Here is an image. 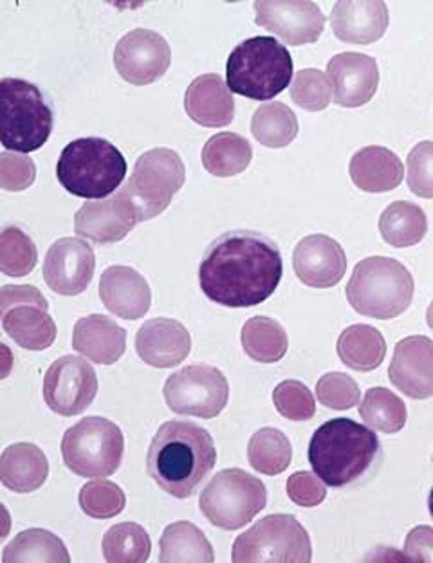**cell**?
<instances>
[{
    "label": "cell",
    "instance_id": "277c9868",
    "mask_svg": "<svg viewBox=\"0 0 433 563\" xmlns=\"http://www.w3.org/2000/svg\"><path fill=\"white\" fill-rule=\"evenodd\" d=\"M291 80V53L273 36L247 38L227 56L226 84L233 95L271 100L286 91Z\"/></svg>",
    "mask_w": 433,
    "mask_h": 563
},
{
    "label": "cell",
    "instance_id": "3957f363",
    "mask_svg": "<svg viewBox=\"0 0 433 563\" xmlns=\"http://www.w3.org/2000/svg\"><path fill=\"white\" fill-rule=\"evenodd\" d=\"M379 455L373 428L348 418L323 422L309 443V463L325 486L343 488L356 483Z\"/></svg>",
    "mask_w": 433,
    "mask_h": 563
},
{
    "label": "cell",
    "instance_id": "2e32d148",
    "mask_svg": "<svg viewBox=\"0 0 433 563\" xmlns=\"http://www.w3.org/2000/svg\"><path fill=\"white\" fill-rule=\"evenodd\" d=\"M257 24L271 31L289 46L314 44L322 36L325 15L306 0H263L255 2Z\"/></svg>",
    "mask_w": 433,
    "mask_h": 563
},
{
    "label": "cell",
    "instance_id": "e0dca14e",
    "mask_svg": "<svg viewBox=\"0 0 433 563\" xmlns=\"http://www.w3.org/2000/svg\"><path fill=\"white\" fill-rule=\"evenodd\" d=\"M97 257L89 242L64 236L49 247L44 261V280L51 291L76 297L86 291L95 277Z\"/></svg>",
    "mask_w": 433,
    "mask_h": 563
},
{
    "label": "cell",
    "instance_id": "9c48e42d",
    "mask_svg": "<svg viewBox=\"0 0 433 563\" xmlns=\"http://www.w3.org/2000/svg\"><path fill=\"white\" fill-rule=\"evenodd\" d=\"M266 504L267 489L263 481L238 468L216 473L199 498L202 515L224 531L244 528Z\"/></svg>",
    "mask_w": 433,
    "mask_h": 563
},
{
    "label": "cell",
    "instance_id": "4316f807",
    "mask_svg": "<svg viewBox=\"0 0 433 563\" xmlns=\"http://www.w3.org/2000/svg\"><path fill=\"white\" fill-rule=\"evenodd\" d=\"M348 174L359 190L384 194L403 183L404 166L398 154L385 146H365L354 154Z\"/></svg>",
    "mask_w": 433,
    "mask_h": 563
},
{
    "label": "cell",
    "instance_id": "484cf974",
    "mask_svg": "<svg viewBox=\"0 0 433 563\" xmlns=\"http://www.w3.org/2000/svg\"><path fill=\"white\" fill-rule=\"evenodd\" d=\"M73 349L98 365H112L125 354L126 331L112 318L89 314L76 322Z\"/></svg>",
    "mask_w": 433,
    "mask_h": 563
},
{
    "label": "cell",
    "instance_id": "ba28073f",
    "mask_svg": "<svg viewBox=\"0 0 433 563\" xmlns=\"http://www.w3.org/2000/svg\"><path fill=\"white\" fill-rule=\"evenodd\" d=\"M125 441L116 422L86 418L69 428L62 441V457L78 477H111L120 470Z\"/></svg>",
    "mask_w": 433,
    "mask_h": 563
},
{
    "label": "cell",
    "instance_id": "bcb514c9",
    "mask_svg": "<svg viewBox=\"0 0 433 563\" xmlns=\"http://www.w3.org/2000/svg\"><path fill=\"white\" fill-rule=\"evenodd\" d=\"M288 495L297 506L314 508L325 500L327 488L317 473L298 472L289 477Z\"/></svg>",
    "mask_w": 433,
    "mask_h": 563
},
{
    "label": "cell",
    "instance_id": "ab89813d",
    "mask_svg": "<svg viewBox=\"0 0 433 563\" xmlns=\"http://www.w3.org/2000/svg\"><path fill=\"white\" fill-rule=\"evenodd\" d=\"M333 86L329 76L318 69H302L297 73L291 86V98L298 107L309 112L327 109L333 100Z\"/></svg>",
    "mask_w": 433,
    "mask_h": 563
},
{
    "label": "cell",
    "instance_id": "60d3db41",
    "mask_svg": "<svg viewBox=\"0 0 433 563\" xmlns=\"http://www.w3.org/2000/svg\"><path fill=\"white\" fill-rule=\"evenodd\" d=\"M80 506L84 514L98 520L116 517L125 509L126 498L118 484L109 481L87 483L80 489Z\"/></svg>",
    "mask_w": 433,
    "mask_h": 563
},
{
    "label": "cell",
    "instance_id": "d6a6232c",
    "mask_svg": "<svg viewBox=\"0 0 433 563\" xmlns=\"http://www.w3.org/2000/svg\"><path fill=\"white\" fill-rule=\"evenodd\" d=\"M4 563H69L66 543L46 529H27L16 534L2 553Z\"/></svg>",
    "mask_w": 433,
    "mask_h": 563
},
{
    "label": "cell",
    "instance_id": "681fc988",
    "mask_svg": "<svg viewBox=\"0 0 433 563\" xmlns=\"http://www.w3.org/2000/svg\"><path fill=\"white\" fill-rule=\"evenodd\" d=\"M429 508H430V515H432V517H433V488H432V492H430Z\"/></svg>",
    "mask_w": 433,
    "mask_h": 563
},
{
    "label": "cell",
    "instance_id": "44dd1931",
    "mask_svg": "<svg viewBox=\"0 0 433 563\" xmlns=\"http://www.w3.org/2000/svg\"><path fill=\"white\" fill-rule=\"evenodd\" d=\"M327 76L333 86L334 101L340 107H362L378 91V62L362 53H342L329 60Z\"/></svg>",
    "mask_w": 433,
    "mask_h": 563
},
{
    "label": "cell",
    "instance_id": "7bdbcfd3",
    "mask_svg": "<svg viewBox=\"0 0 433 563\" xmlns=\"http://www.w3.org/2000/svg\"><path fill=\"white\" fill-rule=\"evenodd\" d=\"M317 398L323 407L333 410H351L362 398L358 383L343 373H329L317 383Z\"/></svg>",
    "mask_w": 433,
    "mask_h": 563
},
{
    "label": "cell",
    "instance_id": "9a60e30c",
    "mask_svg": "<svg viewBox=\"0 0 433 563\" xmlns=\"http://www.w3.org/2000/svg\"><path fill=\"white\" fill-rule=\"evenodd\" d=\"M171 51L167 38L156 31L132 30L121 36L114 49V66L132 86H151L170 67Z\"/></svg>",
    "mask_w": 433,
    "mask_h": 563
},
{
    "label": "cell",
    "instance_id": "f6af8a7d",
    "mask_svg": "<svg viewBox=\"0 0 433 563\" xmlns=\"http://www.w3.org/2000/svg\"><path fill=\"white\" fill-rule=\"evenodd\" d=\"M36 166L27 154L2 152L0 154V188L21 191L35 183Z\"/></svg>",
    "mask_w": 433,
    "mask_h": 563
},
{
    "label": "cell",
    "instance_id": "8d00e7d4",
    "mask_svg": "<svg viewBox=\"0 0 433 563\" xmlns=\"http://www.w3.org/2000/svg\"><path fill=\"white\" fill-rule=\"evenodd\" d=\"M359 416L367 427L384 433L401 432L409 418L403 399L384 387L367 390L359 405Z\"/></svg>",
    "mask_w": 433,
    "mask_h": 563
},
{
    "label": "cell",
    "instance_id": "ee69618b",
    "mask_svg": "<svg viewBox=\"0 0 433 563\" xmlns=\"http://www.w3.org/2000/svg\"><path fill=\"white\" fill-rule=\"evenodd\" d=\"M409 188L415 196L433 199V141H421L409 154Z\"/></svg>",
    "mask_w": 433,
    "mask_h": 563
},
{
    "label": "cell",
    "instance_id": "7a4b0ae2",
    "mask_svg": "<svg viewBox=\"0 0 433 563\" xmlns=\"http://www.w3.org/2000/svg\"><path fill=\"white\" fill-rule=\"evenodd\" d=\"M216 463L212 435L196 422L168 421L152 439L146 468L157 486L176 498L192 497Z\"/></svg>",
    "mask_w": 433,
    "mask_h": 563
},
{
    "label": "cell",
    "instance_id": "ffe728a7",
    "mask_svg": "<svg viewBox=\"0 0 433 563\" xmlns=\"http://www.w3.org/2000/svg\"><path fill=\"white\" fill-rule=\"evenodd\" d=\"M388 377L393 387L412 399L433 396V342L429 336H409L393 351Z\"/></svg>",
    "mask_w": 433,
    "mask_h": 563
},
{
    "label": "cell",
    "instance_id": "e575fe53",
    "mask_svg": "<svg viewBox=\"0 0 433 563\" xmlns=\"http://www.w3.org/2000/svg\"><path fill=\"white\" fill-rule=\"evenodd\" d=\"M253 137L269 148H284L298 136V118L288 106L271 101L258 107L252 118Z\"/></svg>",
    "mask_w": 433,
    "mask_h": 563
},
{
    "label": "cell",
    "instance_id": "1f68e13d",
    "mask_svg": "<svg viewBox=\"0 0 433 563\" xmlns=\"http://www.w3.org/2000/svg\"><path fill=\"white\" fill-rule=\"evenodd\" d=\"M253 148L246 137L235 132H221L210 137L202 148V166L212 176L232 177L242 174L252 163Z\"/></svg>",
    "mask_w": 433,
    "mask_h": 563
},
{
    "label": "cell",
    "instance_id": "d590c367",
    "mask_svg": "<svg viewBox=\"0 0 433 563\" xmlns=\"http://www.w3.org/2000/svg\"><path fill=\"white\" fill-rule=\"evenodd\" d=\"M247 459L253 470L269 477L280 475L292 461L291 441L277 428H263L249 441Z\"/></svg>",
    "mask_w": 433,
    "mask_h": 563
},
{
    "label": "cell",
    "instance_id": "836d02e7",
    "mask_svg": "<svg viewBox=\"0 0 433 563\" xmlns=\"http://www.w3.org/2000/svg\"><path fill=\"white\" fill-rule=\"evenodd\" d=\"M241 340L247 356L255 362H280L288 354V332L273 318H249L242 328Z\"/></svg>",
    "mask_w": 433,
    "mask_h": 563
},
{
    "label": "cell",
    "instance_id": "f546056e",
    "mask_svg": "<svg viewBox=\"0 0 433 563\" xmlns=\"http://www.w3.org/2000/svg\"><path fill=\"white\" fill-rule=\"evenodd\" d=\"M215 560L212 543L208 542L207 537L196 523L174 522L163 531L162 542H159V562H197L212 563Z\"/></svg>",
    "mask_w": 433,
    "mask_h": 563
},
{
    "label": "cell",
    "instance_id": "f1b7e54d",
    "mask_svg": "<svg viewBox=\"0 0 433 563\" xmlns=\"http://www.w3.org/2000/svg\"><path fill=\"white\" fill-rule=\"evenodd\" d=\"M337 356L343 365L358 373H370L384 363L387 342L373 325H351L337 338Z\"/></svg>",
    "mask_w": 433,
    "mask_h": 563
},
{
    "label": "cell",
    "instance_id": "4fadbf2b",
    "mask_svg": "<svg viewBox=\"0 0 433 563\" xmlns=\"http://www.w3.org/2000/svg\"><path fill=\"white\" fill-rule=\"evenodd\" d=\"M163 396L171 412L212 419L226 408L230 385L219 368L188 365L168 377Z\"/></svg>",
    "mask_w": 433,
    "mask_h": 563
},
{
    "label": "cell",
    "instance_id": "52a82bcc",
    "mask_svg": "<svg viewBox=\"0 0 433 563\" xmlns=\"http://www.w3.org/2000/svg\"><path fill=\"white\" fill-rule=\"evenodd\" d=\"M53 109L44 92L21 78L0 81V143L5 151L30 154L46 145Z\"/></svg>",
    "mask_w": 433,
    "mask_h": 563
},
{
    "label": "cell",
    "instance_id": "5bb4252c",
    "mask_svg": "<svg viewBox=\"0 0 433 563\" xmlns=\"http://www.w3.org/2000/svg\"><path fill=\"white\" fill-rule=\"evenodd\" d=\"M42 393L53 412L71 418L91 407L98 394V376L84 357L64 356L47 368Z\"/></svg>",
    "mask_w": 433,
    "mask_h": 563
},
{
    "label": "cell",
    "instance_id": "7c38bea8",
    "mask_svg": "<svg viewBox=\"0 0 433 563\" xmlns=\"http://www.w3.org/2000/svg\"><path fill=\"white\" fill-rule=\"evenodd\" d=\"M0 322L5 334L25 351H44L56 340V323L49 303L35 286L0 289Z\"/></svg>",
    "mask_w": 433,
    "mask_h": 563
},
{
    "label": "cell",
    "instance_id": "4dcf8cb0",
    "mask_svg": "<svg viewBox=\"0 0 433 563\" xmlns=\"http://www.w3.org/2000/svg\"><path fill=\"white\" fill-rule=\"evenodd\" d=\"M379 232L393 247L415 246L429 232V219L423 208L410 201H396L379 217Z\"/></svg>",
    "mask_w": 433,
    "mask_h": 563
},
{
    "label": "cell",
    "instance_id": "6da1fadb",
    "mask_svg": "<svg viewBox=\"0 0 433 563\" xmlns=\"http://www.w3.org/2000/svg\"><path fill=\"white\" fill-rule=\"evenodd\" d=\"M284 262L275 242L255 232H232L208 247L199 266L204 297L224 307L266 302L282 280Z\"/></svg>",
    "mask_w": 433,
    "mask_h": 563
},
{
    "label": "cell",
    "instance_id": "d4e9b609",
    "mask_svg": "<svg viewBox=\"0 0 433 563\" xmlns=\"http://www.w3.org/2000/svg\"><path fill=\"white\" fill-rule=\"evenodd\" d=\"M185 111L197 125H230L235 118V100L226 81L221 76L202 75L188 86L185 95Z\"/></svg>",
    "mask_w": 433,
    "mask_h": 563
},
{
    "label": "cell",
    "instance_id": "c3c4849f",
    "mask_svg": "<svg viewBox=\"0 0 433 563\" xmlns=\"http://www.w3.org/2000/svg\"><path fill=\"white\" fill-rule=\"evenodd\" d=\"M426 322H429L430 329L433 331V302L430 303L429 311H426Z\"/></svg>",
    "mask_w": 433,
    "mask_h": 563
},
{
    "label": "cell",
    "instance_id": "83f0119b",
    "mask_svg": "<svg viewBox=\"0 0 433 563\" xmlns=\"http://www.w3.org/2000/svg\"><path fill=\"white\" fill-rule=\"evenodd\" d=\"M49 477V461L41 448L16 443L5 448L0 457V481L15 493L41 489Z\"/></svg>",
    "mask_w": 433,
    "mask_h": 563
},
{
    "label": "cell",
    "instance_id": "7dc6e473",
    "mask_svg": "<svg viewBox=\"0 0 433 563\" xmlns=\"http://www.w3.org/2000/svg\"><path fill=\"white\" fill-rule=\"evenodd\" d=\"M404 560L415 563H433V529L418 526L410 531L404 543Z\"/></svg>",
    "mask_w": 433,
    "mask_h": 563
},
{
    "label": "cell",
    "instance_id": "5b68a950",
    "mask_svg": "<svg viewBox=\"0 0 433 563\" xmlns=\"http://www.w3.org/2000/svg\"><path fill=\"white\" fill-rule=\"evenodd\" d=\"M125 157L103 137L71 141L56 165L62 187L81 199H107L125 181Z\"/></svg>",
    "mask_w": 433,
    "mask_h": 563
},
{
    "label": "cell",
    "instance_id": "b9f144b4",
    "mask_svg": "<svg viewBox=\"0 0 433 563\" xmlns=\"http://www.w3.org/2000/svg\"><path fill=\"white\" fill-rule=\"evenodd\" d=\"M278 413L289 421H309L317 413V399L303 383L297 379L282 382L273 393Z\"/></svg>",
    "mask_w": 433,
    "mask_h": 563
},
{
    "label": "cell",
    "instance_id": "ac0fdd59",
    "mask_svg": "<svg viewBox=\"0 0 433 563\" xmlns=\"http://www.w3.org/2000/svg\"><path fill=\"white\" fill-rule=\"evenodd\" d=\"M137 222L140 213L134 202L125 190H121L116 196L100 201H87L76 211L75 230L78 235L97 244H114L123 241Z\"/></svg>",
    "mask_w": 433,
    "mask_h": 563
},
{
    "label": "cell",
    "instance_id": "74e56055",
    "mask_svg": "<svg viewBox=\"0 0 433 563\" xmlns=\"http://www.w3.org/2000/svg\"><path fill=\"white\" fill-rule=\"evenodd\" d=\"M151 551V537L140 523H118L103 537V556L109 563H145Z\"/></svg>",
    "mask_w": 433,
    "mask_h": 563
},
{
    "label": "cell",
    "instance_id": "7402d4cb",
    "mask_svg": "<svg viewBox=\"0 0 433 563\" xmlns=\"http://www.w3.org/2000/svg\"><path fill=\"white\" fill-rule=\"evenodd\" d=\"M192 351L190 332L171 318H154L136 334V352L146 365L154 368L176 367Z\"/></svg>",
    "mask_w": 433,
    "mask_h": 563
},
{
    "label": "cell",
    "instance_id": "30bf717a",
    "mask_svg": "<svg viewBox=\"0 0 433 563\" xmlns=\"http://www.w3.org/2000/svg\"><path fill=\"white\" fill-rule=\"evenodd\" d=\"M235 563H309L311 539L292 515H269L233 543Z\"/></svg>",
    "mask_w": 433,
    "mask_h": 563
},
{
    "label": "cell",
    "instance_id": "d6986e66",
    "mask_svg": "<svg viewBox=\"0 0 433 563\" xmlns=\"http://www.w3.org/2000/svg\"><path fill=\"white\" fill-rule=\"evenodd\" d=\"M292 267L306 286L325 289L345 277L347 255L340 242L317 233L298 242L292 253Z\"/></svg>",
    "mask_w": 433,
    "mask_h": 563
},
{
    "label": "cell",
    "instance_id": "cb8c5ba5",
    "mask_svg": "<svg viewBox=\"0 0 433 563\" xmlns=\"http://www.w3.org/2000/svg\"><path fill=\"white\" fill-rule=\"evenodd\" d=\"M334 35L348 44H374L388 27V8L379 0H340L331 11Z\"/></svg>",
    "mask_w": 433,
    "mask_h": 563
},
{
    "label": "cell",
    "instance_id": "603a6c76",
    "mask_svg": "<svg viewBox=\"0 0 433 563\" xmlns=\"http://www.w3.org/2000/svg\"><path fill=\"white\" fill-rule=\"evenodd\" d=\"M100 298L112 314L123 320H140L151 309V286L134 267L111 266L101 275Z\"/></svg>",
    "mask_w": 433,
    "mask_h": 563
},
{
    "label": "cell",
    "instance_id": "8fae6325",
    "mask_svg": "<svg viewBox=\"0 0 433 563\" xmlns=\"http://www.w3.org/2000/svg\"><path fill=\"white\" fill-rule=\"evenodd\" d=\"M185 181L187 170L181 156L171 148L159 146L140 156L123 190L131 197L140 213V222H143L167 210Z\"/></svg>",
    "mask_w": 433,
    "mask_h": 563
},
{
    "label": "cell",
    "instance_id": "f35d334b",
    "mask_svg": "<svg viewBox=\"0 0 433 563\" xmlns=\"http://www.w3.org/2000/svg\"><path fill=\"white\" fill-rule=\"evenodd\" d=\"M38 262L35 242L19 227H4L0 232V272L8 277L30 275Z\"/></svg>",
    "mask_w": 433,
    "mask_h": 563
},
{
    "label": "cell",
    "instance_id": "8992f818",
    "mask_svg": "<svg viewBox=\"0 0 433 563\" xmlns=\"http://www.w3.org/2000/svg\"><path fill=\"white\" fill-rule=\"evenodd\" d=\"M413 289L412 275L401 262L368 257L354 267L345 295L354 311L363 317L390 320L409 309Z\"/></svg>",
    "mask_w": 433,
    "mask_h": 563
}]
</instances>
